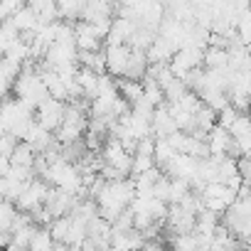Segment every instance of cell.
<instances>
[{
    "mask_svg": "<svg viewBox=\"0 0 251 251\" xmlns=\"http://www.w3.org/2000/svg\"><path fill=\"white\" fill-rule=\"evenodd\" d=\"M214 123H217V111L209 108L207 103H202V106L195 111V128H200V131H209Z\"/></svg>",
    "mask_w": 251,
    "mask_h": 251,
    "instance_id": "cell-17",
    "label": "cell"
},
{
    "mask_svg": "<svg viewBox=\"0 0 251 251\" xmlns=\"http://www.w3.org/2000/svg\"><path fill=\"white\" fill-rule=\"evenodd\" d=\"M148 69V59H146V52L143 50H131L128 52V59H126V67H123V74L126 79H143Z\"/></svg>",
    "mask_w": 251,
    "mask_h": 251,
    "instance_id": "cell-7",
    "label": "cell"
},
{
    "mask_svg": "<svg viewBox=\"0 0 251 251\" xmlns=\"http://www.w3.org/2000/svg\"><path fill=\"white\" fill-rule=\"evenodd\" d=\"M185 91H187V86H185V81H182L180 76H173V79L163 86V96H165V101H177Z\"/></svg>",
    "mask_w": 251,
    "mask_h": 251,
    "instance_id": "cell-19",
    "label": "cell"
},
{
    "mask_svg": "<svg viewBox=\"0 0 251 251\" xmlns=\"http://www.w3.org/2000/svg\"><path fill=\"white\" fill-rule=\"evenodd\" d=\"M15 146H18V138H15L10 131H5L3 136H0V155L10 158V153L15 151Z\"/></svg>",
    "mask_w": 251,
    "mask_h": 251,
    "instance_id": "cell-23",
    "label": "cell"
},
{
    "mask_svg": "<svg viewBox=\"0 0 251 251\" xmlns=\"http://www.w3.org/2000/svg\"><path fill=\"white\" fill-rule=\"evenodd\" d=\"M76 64H79V67H89V69L96 72V74L106 72L103 50H99V52H76Z\"/></svg>",
    "mask_w": 251,
    "mask_h": 251,
    "instance_id": "cell-12",
    "label": "cell"
},
{
    "mask_svg": "<svg viewBox=\"0 0 251 251\" xmlns=\"http://www.w3.org/2000/svg\"><path fill=\"white\" fill-rule=\"evenodd\" d=\"M236 116H239V111H236L231 103H226L224 108H219V111H217V123L222 126V128H229L231 121H234Z\"/></svg>",
    "mask_w": 251,
    "mask_h": 251,
    "instance_id": "cell-22",
    "label": "cell"
},
{
    "mask_svg": "<svg viewBox=\"0 0 251 251\" xmlns=\"http://www.w3.org/2000/svg\"><path fill=\"white\" fill-rule=\"evenodd\" d=\"M52 246H54V239H52L50 229L47 226H35V231H32V236L27 241V249H32V251H47Z\"/></svg>",
    "mask_w": 251,
    "mask_h": 251,
    "instance_id": "cell-16",
    "label": "cell"
},
{
    "mask_svg": "<svg viewBox=\"0 0 251 251\" xmlns=\"http://www.w3.org/2000/svg\"><path fill=\"white\" fill-rule=\"evenodd\" d=\"M96 72H91L89 67H76V74H74V81L79 84V89H81V96L84 99H94L96 96Z\"/></svg>",
    "mask_w": 251,
    "mask_h": 251,
    "instance_id": "cell-9",
    "label": "cell"
},
{
    "mask_svg": "<svg viewBox=\"0 0 251 251\" xmlns=\"http://www.w3.org/2000/svg\"><path fill=\"white\" fill-rule=\"evenodd\" d=\"M35 158H37V151L27 141H18L15 151L10 153V165H30L32 168Z\"/></svg>",
    "mask_w": 251,
    "mask_h": 251,
    "instance_id": "cell-13",
    "label": "cell"
},
{
    "mask_svg": "<svg viewBox=\"0 0 251 251\" xmlns=\"http://www.w3.org/2000/svg\"><path fill=\"white\" fill-rule=\"evenodd\" d=\"M10 20H13V25L18 27V32H23V30H37V18H35V13L27 8V5H23V8H18L13 15H10Z\"/></svg>",
    "mask_w": 251,
    "mask_h": 251,
    "instance_id": "cell-15",
    "label": "cell"
},
{
    "mask_svg": "<svg viewBox=\"0 0 251 251\" xmlns=\"http://www.w3.org/2000/svg\"><path fill=\"white\" fill-rule=\"evenodd\" d=\"M175 155V151L170 148V143H168V138H155V148H153V160H155V165L163 170V165L170 160Z\"/></svg>",
    "mask_w": 251,
    "mask_h": 251,
    "instance_id": "cell-18",
    "label": "cell"
},
{
    "mask_svg": "<svg viewBox=\"0 0 251 251\" xmlns=\"http://www.w3.org/2000/svg\"><path fill=\"white\" fill-rule=\"evenodd\" d=\"M136 20H128V18H113L111 20V27L103 37V45H123V42H128L131 32L136 30Z\"/></svg>",
    "mask_w": 251,
    "mask_h": 251,
    "instance_id": "cell-6",
    "label": "cell"
},
{
    "mask_svg": "<svg viewBox=\"0 0 251 251\" xmlns=\"http://www.w3.org/2000/svg\"><path fill=\"white\" fill-rule=\"evenodd\" d=\"M47 182L42 180V177H32L27 185H25V190L15 197V207L20 209V212H32L37 204H42V200H45V195H47Z\"/></svg>",
    "mask_w": 251,
    "mask_h": 251,
    "instance_id": "cell-2",
    "label": "cell"
},
{
    "mask_svg": "<svg viewBox=\"0 0 251 251\" xmlns=\"http://www.w3.org/2000/svg\"><path fill=\"white\" fill-rule=\"evenodd\" d=\"M116 86H118V96H123L128 103H133L136 99L143 96V84H141V79H126V76H118V79H116Z\"/></svg>",
    "mask_w": 251,
    "mask_h": 251,
    "instance_id": "cell-11",
    "label": "cell"
},
{
    "mask_svg": "<svg viewBox=\"0 0 251 251\" xmlns=\"http://www.w3.org/2000/svg\"><path fill=\"white\" fill-rule=\"evenodd\" d=\"M128 52L131 47L128 45H103V57H106V74L111 76H121L123 74V67H126V59H128Z\"/></svg>",
    "mask_w": 251,
    "mask_h": 251,
    "instance_id": "cell-5",
    "label": "cell"
},
{
    "mask_svg": "<svg viewBox=\"0 0 251 251\" xmlns=\"http://www.w3.org/2000/svg\"><path fill=\"white\" fill-rule=\"evenodd\" d=\"M226 59H229V54H226L224 47L207 45L202 50V67H207V69H212V67H226Z\"/></svg>",
    "mask_w": 251,
    "mask_h": 251,
    "instance_id": "cell-14",
    "label": "cell"
},
{
    "mask_svg": "<svg viewBox=\"0 0 251 251\" xmlns=\"http://www.w3.org/2000/svg\"><path fill=\"white\" fill-rule=\"evenodd\" d=\"M8 170H10V158L0 155V177H3V175H8Z\"/></svg>",
    "mask_w": 251,
    "mask_h": 251,
    "instance_id": "cell-25",
    "label": "cell"
},
{
    "mask_svg": "<svg viewBox=\"0 0 251 251\" xmlns=\"http://www.w3.org/2000/svg\"><path fill=\"white\" fill-rule=\"evenodd\" d=\"M195 168H197V158L187 155V153H175L165 165H163V173L168 177H185L187 182L195 177Z\"/></svg>",
    "mask_w": 251,
    "mask_h": 251,
    "instance_id": "cell-4",
    "label": "cell"
},
{
    "mask_svg": "<svg viewBox=\"0 0 251 251\" xmlns=\"http://www.w3.org/2000/svg\"><path fill=\"white\" fill-rule=\"evenodd\" d=\"M25 5V0H0V20H5V18H10L18 8H23Z\"/></svg>",
    "mask_w": 251,
    "mask_h": 251,
    "instance_id": "cell-24",
    "label": "cell"
},
{
    "mask_svg": "<svg viewBox=\"0 0 251 251\" xmlns=\"http://www.w3.org/2000/svg\"><path fill=\"white\" fill-rule=\"evenodd\" d=\"M155 37H158L155 30H151V27H146V25H136V30L131 32V37H128V42H126V45H128L131 50H143V52H146Z\"/></svg>",
    "mask_w": 251,
    "mask_h": 251,
    "instance_id": "cell-10",
    "label": "cell"
},
{
    "mask_svg": "<svg viewBox=\"0 0 251 251\" xmlns=\"http://www.w3.org/2000/svg\"><path fill=\"white\" fill-rule=\"evenodd\" d=\"M64 106H67V101H57V99L47 96L45 101H40L35 106V121L42 126V128L54 131L64 118Z\"/></svg>",
    "mask_w": 251,
    "mask_h": 251,
    "instance_id": "cell-1",
    "label": "cell"
},
{
    "mask_svg": "<svg viewBox=\"0 0 251 251\" xmlns=\"http://www.w3.org/2000/svg\"><path fill=\"white\" fill-rule=\"evenodd\" d=\"M74 45H76V52H99V50H103V40L96 37L94 27L86 20L74 23Z\"/></svg>",
    "mask_w": 251,
    "mask_h": 251,
    "instance_id": "cell-3",
    "label": "cell"
},
{
    "mask_svg": "<svg viewBox=\"0 0 251 251\" xmlns=\"http://www.w3.org/2000/svg\"><path fill=\"white\" fill-rule=\"evenodd\" d=\"M173 52H175V47L158 35V37L151 42V47L146 50V59H148V64H153V62H170Z\"/></svg>",
    "mask_w": 251,
    "mask_h": 251,
    "instance_id": "cell-8",
    "label": "cell"
},
{
    "mask_svg": "<svg viewBox=\"0 0 251 251\" xmlns=\"http://www.w3.org/2000/svg\"><path fill=\"white\" fill-rule=\"evenodd\" d=\"M155 165L153 155H143V153H133V163H131V177L138 175V173H146Z\"/></svg>",
    "mask_w": 251,
    "mask_h": 251,
    "instance_id": "cell-21",
    "label": "cell"
},
{
    "mask_svg": "<svg viewBox=\"0 0 251 251\" xmlns=\"http://www.w3.org/2000/svg\"><path fill=\"white\" fill-rule=\"evenodd\" d=\"M229 136L231 138H239V136H251V123H249V116L246 113H239L234 121H231V126H229Z\"/></svg>",
    "mask_w": 251,
    "mask_h": 251,
    "instance_id": "cell-20",
    "label": "cell"
}]
</instances>
